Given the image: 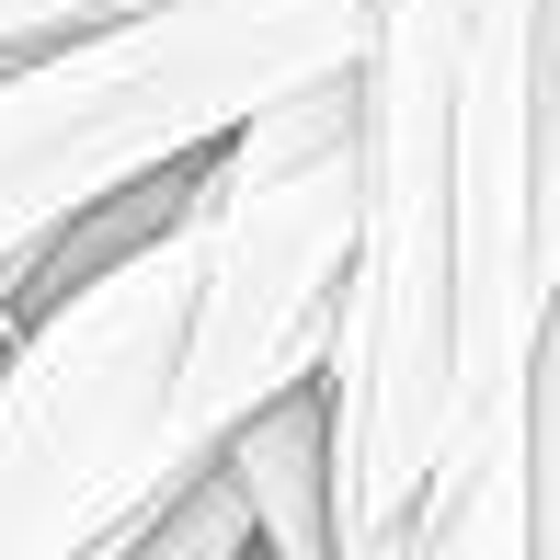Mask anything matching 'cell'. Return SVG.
<instances>
[{"label": "cell", "instance_id": "6", "mask_svg": "<svg viewBox=\"0 0 560 560\" xmlns=\"http://www.w3.org/2000/svg\"><path fill=\"white\" fill-rule=\"evenodd\" d=\"M229 549H264V526H252L241 469H229V457H207V469H184L138 526H126L115 560H229Z\"/></svg>", "mask_w": 560, "mask_h": 560}, {"label": "cell", "instance_id": "4", "mask_svg": "<svg viewBox=\"0 0 560 560\" xmlns=\"http://www.w3.org/2000/svg\"><path fill=\"white\" fill-rule=\"evenodd\" d=\"M195 207V195H184ZM195 229L161 218L115 264L0 320V560H115L172 492Z\"/></svg>", "mask_w": 560, "mask_h": 560}, {"label": "cell", "instance_id": "5", "mask_svg": "<svg viewBox=\"0 0 560 560\" xmlns=\"http://www.w3.org/2000/svg\"><path fill=\"white\" fill-rule=\"evenodd\" d=\"M252 492V526H264V560H343V515H332V400L320 377L275 389L264 412H241V435L218 446Z\"/></svg>", "mask_w": 560, "mask_h": 560}, {"label": "cell", "instance_id": "3", "mask_svg": "<svg viewBox=\"0 0 560 560\" xmlns=\"http://www.w3.org/2000/svg\"><path fill=\"white\" fill-rule=\"evenodd\" d=\"M195 298L172 377V469H207L275 389L320 377L354 275V58L264 92L195 149Z\"/></svg>", "mask_w": 560, "mask_h": 560}, {"label": "cell", "instance_id": "2", "mask_svg": "<svg viewBox=\"0 0 560 560\" xmlns=\"http://www.w3.org/2000/svg\"><path fill=\"white\" fill-rule=\"evenodd\" d=\"M366 0H126L104 23L0 46V287L35 241L161 161H195L264 92L343 69Z\"/></svg>", "mask_w": 560, "mask_h": 560}, {"label": "cell", "instance_id": "7", "mask_svg": "<svg viewBox=\"0 0 560 560\" xmlns=\"http://www.w3.org/2000/svg\"><path fill=\"white\" fill-rule=\"evenodd\" d=\"M526 560H560V252L526 332Z\"/></svg>", "mask_w": 560, "mask_h": 560}, {"label": "cell", "instance_id": "1", "mask_svg": "<svg viewBox=\"0 0 560 560\" xmlns=\"http://www.w3.org/2000/svg\"><path fill=\"white\" fill-rule=\"evenodd\" d=\"M549 0H366L354 275L320 354L343 560H526Z\"/></svg>", "mask_w": 560, "mask_h": 560}, {"label": "cell", "instance_id": "8", "mask_svg": "<svg viewBox=\"0 0 560 560\" xmlns=\"http://www.w3.org/2000/svg\"><path fill=\"white\" fill-rule=\"evenodd\" d=\"M126 0H0V46H35V35H69V23H104Z\"/></svg>", "mask_w": 560, "mask_h": 560}]
</instances>
